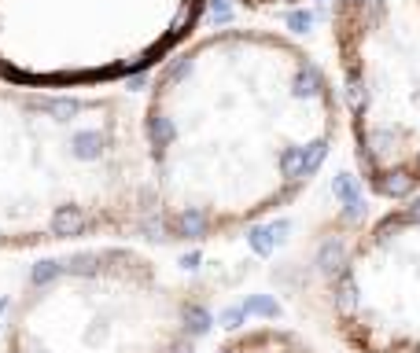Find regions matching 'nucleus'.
<instances>
[{"label": "nucleus", "mask_w": 420, "mask_h": 353, "mask_svg": "<svg viewBox=\"0 0 420 353\" xmlns=\"http://www.w3.org/2000/svg\"><path fill=\"white\" fill-rule=\"evenodd\" d=\"M210 309L137 246H82L22 280L0 353H195Z\"/></svg>", "instance_id": "3"}, {"label": "nucleus", "mask_w": 420, "mask_h": 353, "mask_svg": "<svg viewBox=\"0 0 420 353\" xmlns=\"http://www.w3.org/2000/svg\"><path fill=\"white\" fill-rule=\"evenodd\" d=\"M324 306L350 353H420V195L387 206L343 246Z\"/></svg>", "instance_id": "6"}, {"label": "nucleus", "mask_w": 420, "mask_h": 353, "mask_svg": "<svg viewBox=\"0 0 420 353\" xmlns=\"http://www.w3.org/2000/svg\"><path fill=\"white\" fill-rule=\"evenodd\" d=\"M207 0H0V74L37 88L114 85L188 45Z\"/></svg>", "instance_id": "4"}, {"label": "nucleus", "mask_w": 420, "mask_h": 353, "mask_svg": "<svg viewBox=\"0 0 420 353\" xmlns=\"http://www.w3.org/2000/svg\"><path fill=\"white\" fill-rule=\"evenodd\" d=\"M214 353H321L303 331L280 328V324H255V328L232 331L218 343Z\"/></svg>", "instance_id": "7"}, {"label": "nucleus", "mask_w": 420, "mask_h": 353, "mask_svg": "<svg viewBox=\"0 0 420 353\" xmlns=\"http://www.w3.org/2000/svg\"><path fill=\"white\" fill-rule=\"evenodd\" d=\"M339 125L332 77L292 37L229 26L181 45L140 107L144 240L203 243L292 206Z\"/></svg>", "instance_id": "1"}, {"label": "nucleus", "mask_w": 420, "mask_h": 353, "mask_svg": "<svg viewBox=\"0 0 420 353\" xmlns=\"http://www.w3.org/2000/svg\"><path fill=\"white\" fill-rule=\"evenodd\" d=\"M236 4L247 11H287V8L306 4V0H236Z\"/></svg>", "instance_id": "8"}, {"label": "nucleus", "mask_w": 420, "mask_h": 353, "mask_svg": "<svg viewBox=\"0 0 420 353\" xmlns=\"http://www.w3.org/2000/svg\"><path fill=\"white\" fill-rule=\"evenodd\" d=\"M339 111L361 180L420 195V0H332Z\"/></svg>", "instance_id": "5"}, {"label": "nucleus", "mask_w": 420, "mask_h": 353, "mask_svg": "<svg viewBox=\"0 0 420 353\" xmlns=\"http://www.w3.org/2000/svg\"><path fill=\"white\" fill-rule=\"evenodd\" d=\"M96 235L144 240L140 111L0 74V251Z\"/></svg>", "instance_id": "2"}]
</instances>
